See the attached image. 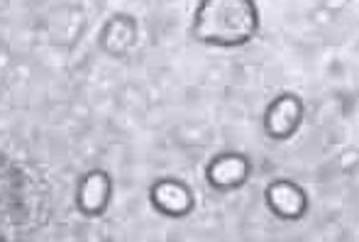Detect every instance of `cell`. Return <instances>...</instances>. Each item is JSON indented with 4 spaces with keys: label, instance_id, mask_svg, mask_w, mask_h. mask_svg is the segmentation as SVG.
<instances>
[{
    "label": "cell",
    "instance_id": "6da1fadb",
    "mask_svg": "<svg viewBox=\"0 0 359 242\" xmlns=\"http://www.w3.org/2000/svg\"><path fill=\"white\" fill-rule=\"evenodd\" d=\"M198 34L215 42H240L255 29L252 5L242 0H217L205 3L198 15Z\"/></svg>",
    "mask_w": 359,
    "mask_h": 242
},
{
    "label": "cell",
    "instance_id": "7a4b0ae2",
    "mask_svg": "<svg viewBox=\"0 0 359 242\" xmlns=\"http://www.w3.org/2000/svg\"><path fill=\"white\" fill-rule=\"evenodd\" d=\"M298 118V103L293 98H284L276 103V108L269 115V130L274 135H286L293 128Z\"/></svg>",
    "mask_w": 359,
    "mask_h": 242
},
{
    "label": "cell",
    "instance_id": "3957f363",
    "mask_svg": "<svg viewBox=\"0 0 359 242\" xmlns=\"http://www.w3.org/2000/svg\"><path fill=\"white\" fill-rule=\"evenodd\" d=\"M154 201L169 213H181L189 208V194L176 184H161L154 191Z\"/></svg>",
    "mask_w": 359,
    "mask_h": 242
},
{
    "label": "cell",
    "instance_id": "277c9868",
    "mask_svg": "<svg viewBox=\"0 0 359 242\" xmlns=\"http://www.w3.org/2000/svg\"><path fill=\"white\" fill-rule=\"evenodd\" d=\"M105 196H108V179L103 174H90L83 184L81 191V203L88 210H98L105 203Z\"/></svg>",
    "mask_w": 359,
    "mask_h": 242
},
{
    "label": "cell",
    "instance_id": "5b68a950",
    "mask_svg": "<svg viewBox=\"0 0 359 242\" xmlns=\"http://www.w3.org/2000/svg\"><path fill=\"white\" fill-rule=\"evenodd\" d=\"M242 174H245V161L237 159V157H225V159L215 161V166L210 169V179L222 186L240 181Z\"/></svg>",
    "mask_w": 359,
    "mask_h": 242
},
{
    "label": "cell",
    "instance_id": "8992f818",
    "mask_svg": "<svg viewBox=\"0 0 359 242\" xmlns=\"http://www.w3.org/2000/svg\"><path fill=\"white\" fill-rule=\"evenodd\" d=\"M269 199H271V203L286 215H293L303 208V196L298 194L296 189H291V186H274V189L269 191Z\"/></svg>",
    "mask_w": 359,
    "mask_h": 242
},
{
    "label": "cell",
    "instance_id": "52a82bcc",
    "mask_svg": "<svg viewBox=\"0 0 359 242\" xmlns=\"http://www.w3.org/2000/svg\"><path fill=\"white\" fill-rule=\"evenodd\" d=\"M130 37H133V29L125 27V22H113L108 29V37H105V42H108L110 49H125L130 42Z\"/></svg>",
    "mask_w": 359,
    "mask_h": 242
}]
</instances>
